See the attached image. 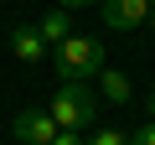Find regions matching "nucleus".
I'll return each instance as SVG.
<instances>
[{"mask_svg":"<svg viewBox=\"0 0 155 145\" xmlns=\"http://www.w3.org/2000/svg\"><path fill=\"white\" fill-rule=\"evenodd\" d=\"M52 67L62 72L67 83H88V78H98V72H104V42L72 31L62 47H52Z\"/></svg>","mask_w":155,"mask_h":145,"instance_id":"1","label":"nucleus"},{"mask_svg":"<svg viewBox=\"0 0 155 145\" xmlns=\"http://www.w3.org/2000/svg\"><path fill=\"white\" fill-rule=\"evenodd\" d=\"M93 109H98V93L88 88V83H62L57 93H52V119H57V130H88L93 124Z\"/></svg>","mask_w":155,"mask_h":145,"instance_id":"2","label":"nucleus"},{"mask_svg":"<svg viewBox=\"0 0 155 145\" xmlns=\"http://www.w3.org/2000/svg\"><path fill=\"white\" fill-rule=\"evenodd\" d=\"M98 16L114 31H134V26L150 21V0H98Z\"/></svg>","mask_w":155,"mask_h":145,"instance_id":"3","label":"nucleus"},{"mask_svg":"<svg viewBox=\"0 0 155 145\" xmlns=\"http://www.w3.org/2000/svg\"><path fill=\"white\" fill-rule=\"evenodd\" d=\"M52 135H57V119H52L47 109H21V114H16V140H26V145H52Z\"/></svg>","mask_w":155,"mask_h":145,"instance_id":"4","label":"nucleus"},{"mask_svg":"<svg viewBox=\"0 0 155 145\" xmlns=\"http://www.w3.org/2000/svg\"><path fill=\"white\" fill-rule=\"evenodd\" d=\"M11 52H16V62H41L52 47L36 36V26H16V31H11Z\"/></svg>","mask_w":155,"mask_h":145,"instance_id":"5","label":"nucleus"},{"mask_svg":"<svg viewBox=\"0 0 155 145\" xmlns=\"http://www.w3.org/2000/svg\"><path fill=\"white\" fill-rule=\"evenodd\" d=\"M36 36L47 42V47H62L67 36H72V21H67V11L57 5V11H47L41 21H36Z\"/></svg>","mask_w":155,"mask_h":145,"instance_id":"6","label":"nucleus"},{"mask_svg":"<svg viewBox=\"0 0 155 145\" xmlns=\"http://www.w3.org/2000/svg\"><path fill=\"white\" fill-rule=\"evenodd\" d=\"M98 93H104V104H129V78L119 67H104L98 72Z\"/></svg>","mask_w":155,"mask_h":145,"instance_id":"7","label":"nucleus"},{"mask_svg":"<svg viewBox=\"0 0 155 145\" xmlns=\"http://www.w3.org/2000/svg\"><path fill=\"white\" fill-rule=\"evenodd\" d=\"M88 145H129V135H124V130H93Z\"/></svg>","mask_w":155,"mask_h":145,"instance_id":"8","label":"nucleus"},{"mask_svg":"<svg viewBox=\"0 0 155 145\" xmlns=\"http://www.w3.org/2000/svg\"><path fill=\"white\" fill-rule=\"evenodd\" d=\"M52 145H88V135H83V130H57Z\"/></svg>","mask_w":155,"mask_h":145,"instance_id":"9","label":"nucleus"},{"mask_svg":"<svg viewBox=\"0 0 155 145\" xmlns=\"http://www.w3.org/2000/svg\"><path fill=\"white\" fill-rule=\"evenodd\" d=\"M129 145H155V124H140V130L129 135Z\"/></svg>","mask_w":155,"mask_h":145,"instance_id":"10","label":"nucleus"},{"mask_svg":"<svg viewBox=\"0 0 155 145\" xmlns=\"http://www.w3.org/2000/svg\"><path fill=\"white\" fill-rule=\"evenodd\" d=\"M57 5H62V11H72V5H93V0H57Z\"/></svg>","mask_w":155,"mask_h":145,"instance_id":"11","label":"nucleus"},{"mask_svg":"<svg viewBox=\"0 0 155 145\" xmlns=\"http://www.w3.org/2000/svg\"><path fill=\"white\" fill-rule=\"evenodd\" d=\"M150 124H155V93H150Z\"/></svg>","mask_w":155,"mask_h":145,"instance_id":"12","label":"nucleus"},{"mask_svg":"<svg viewBox=\"0 0 155 145\" xmlns=\"http://www.w3.org/2000/svg\"><path fill=\"white\" fill-rule=\"evenodd\" d=\"M145 26H155V11H150V21H145Z\"/></svg>","mask_w":155,"mask_h":145,"instance_id":"13","label":"nucleus"}]
</instances>
